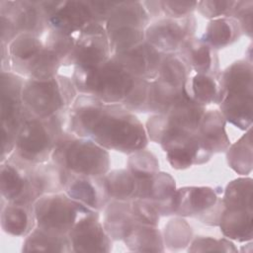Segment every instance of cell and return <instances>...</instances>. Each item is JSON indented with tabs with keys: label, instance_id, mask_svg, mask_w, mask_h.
I'll return each mask as SVG.
<instances>
[{
	"label": "cell",
	"instance_id": "ab89813d",
	"mask_svg": "<svg viewBox=\"0 0 253 253\" xmlns=\"http://www.w3.org/2000/svg\"><path fill=\"white\" fill-rule=\"evenodd\" d=\"M191 252H205V251H221V252H234L236 248L233 243L227 239H215L212 237H198L189 247Z\"/></svg>",
	"mask_w": 253,
	"mask_h": 253
},
{
	"label": "cell",
	"instance_id": "f546056e",
	"mask_svg": "<svg viewBox=\"0 0 253 253\" xmlns=\"http://www.w3.org/2000/svg\"><path fill=\"white\" fill-rule=\"evenodd\" d=\"M23 251H50V252H71V245L67 234H60L36 226L26 236L23 243Z\"/></svg>",
	"mask_w": 253,
	"mask_h": 253
},
{
	"label": "cell",
	"instance_id": "7c38bea8",
	"mask_svg": "<svg viewBox=\"0 0 253 253\" xmlns=\"http://www.w3.org/2000/svg\"><path fill=\"white\" fill-rule=\"evenodd\" d=\"M47 26L66 35L75 36L96 23L88 0L41 1Z\"/></svg>",
	"mask_w": 253,
	"mask_h": 253
},
{
	"label": "cell",
	"instance_id": "603a6c76",
	"mask_svg": "<svg viewBox=\"0 0 253 253\" xmlns=\"http://www.w3.org/2000/svg\"><path fill=\"white\" fill-rule=\"evenodd\" d=\"M225 122L218 110H206L199 126L198 133L204 145L212 154L223 152L230 145Z\"/></svg>",
	"mask_w": 253,
	"mask_h": 253
},
{
	"label": "cell",
	"instance_id": "8fae6325",
	"mask_svg": "<svg viewBox=\"0 0 253 253\" xmlns=\"http://www.w3.org/2000/svg\"><path fill=\"white\" fill-rule=\"evenodd\" d=\"M33 165L13 154L1 162V198L5 202L35 204L41 198L33 180Z\"/></svg>",
	"mask_w": 253,
	"mask_h": 253
},
{
	"label": "cell",
	"instance_id": "6da1fadb",
	"mask_svg": "<svg viewBox=\"0 0 253 253\" xmlns=\"http://www.w3.org/2000/svg\"><path fill=\"white\" fill-rule=\"evenodd\" d=\"M68 129L107 150L126 154L144 149L148 142L145 127L131 111L84 94L77 96L68 112Z\"/></svg>",
	"mask_w": 253,
	"mask_h": 253
},
{
	"label": "cell",
	"instance_id": "8992f818",
	"mask_svg": "<svg viewBox=\"0 0 253 253\" xmlns=\"http://www.w3.org/2000/svg\"><path fill=\"white\" fill-rule=\"evenodd\" d=\"M51 160L65 172L92 177L104 176L111 165L107 149L90 138L71 132L59 140Z\"/></svg>",
	"mask_w": 253,
	"mask_h": 253
},
{
	"label": "cell",
	"instance_id": "30bf717a",
	"mask_svg": "<svg viewBox=\"0 0 253 253\" xmlns=\"http://www.w3.org/2000/svg\"><path fill=\"white\" fill-rule=\"evenodd\" d=\"M160 143L172 168L187 169L208 162L212 153L204 145L198 130L166 128L159 136Z\"/></svg>",
	"mask_w": 253,
	"mask_h": 253
},
{
	"label": "cell",
	"instance_id": "1f68e13d",
	"mask_svg": "<svg viewBox=\"0 0 253 253\" xmlns=\"http://www.w3.org/2000/svg\"><path fill=\"white\" fill-rule=\"evenodd\" d=\"M191 72V68L178 52L164 54L158 75L155 79L168 87L184 90Z\"/></svg>",
	"mask_w": 253,
	"mask_h": 253
},
{
	"label": "cell",
	"instance_id": "e575fe53",
	"mask_svg": "<svg viewBox=\"0 0 253 253\" xmlns=\"http://www.w3.org/2000/svg\"><path fill=\"white\" fill-rule=\"evenodd\" d=\"M75 36L66 35L48 28L42 35V41L44 45L58 56L62 65H72Z\"/></svg>",
	"mask_w": 253,
	"mask_h": 253
},
{
	"label": "cell",
	"instance_id": "836d02e7",
	"mask_svg": "<svg viewBox=\"0 0 253 253\" xmlns=\"http://www.w3.org/2000/svg\"><path fill=\"white\" fill-rule=\"evenodd\" d=\"M252 179L238 178L231 181L221 199L223 209H252Z\"/></svg>",
	"mask_w": 253,
	"mask_h": 253
},
{
	"label": "cell",
	"instance_id": "cb8c5ba5",
	"mask_svg": "<svg viewBox=\"0 0 253 253\" xmlns=\"http://www.w3.org/2000/svg\"><path fill=\"white\" fill-rule=\"evenodd\" d=\"M104 183L111 201L131 202L138 200L140 183L127 169H119L107 172Z\"/></svg>",
	"mask_w": 253,
	"mask_h": 253
},
{
	"label": "cell",
	"instance_id": "d590c367",
	"mask_svg": "<svg viewBox=\"0 0 253 253\" xmlns=\"http://www.w3.org/2000/svg\"><path fill=\"white\" fill-rule=\"evenodd\" d=\"M127 170L136 179H149L159 172V162L151 152L141 149L130 154Z\"/></svg>",
	"mask_w": 253,
	"mask_h": 253
},
{
	"label": "cell",
	"instance_id": "7402d4cb",
	"mask_svg": "<svg viewBox=\"0 0 253 253\" xmlns=\"http://www.w3.org/2000/svg\"><path fill=\"white\" fill-rule=\"evenodd\" d=\"M150 21V15L142 2L121 1L105 24L107 33L122 29L145 30Z\"/></svg>",
	"mask_w": 253,
	"mask_h": 253
},
{
	"label": "cell",
	"instance_id": "9a60e30c",
	"mask_svg": "<svg viewBox=\"0 0 253 253\" xmlns=\"http://www.w3.org/2000/svg\"><path fill=\"white\" fill-rule=\"evenodd\" d=\"M0 16L9 19L19 35L42 37L48 29L41 1H0Z\"/></svg>",
	"mask_w": 253,
	"mask_h": 253
},
{
	"label": "cell",
	"instance_id": "d6986e66",
	"mask_svg": "<svg viewBox=\"0 0 253 253\" xmlns=\"http://www.w3.org/2000/svg\"><path fill=\"white\" fill-rule=\"evenodd\" d=\"M221 203L215 190L210 187H184L177 189L172 214L201 218Z\"/></svg>",
	"mask_w": 253,
	"mask_h": 253
},
{
	"label": "cell",
	"instance_id": "b9f144b4",
	"mask_svg": "<svg viewBox=\"0 0 253 253\" xmlns=\"http://www.w3.org/2000/svg\"><path fill=\"white\" fill-rule=\"evenodd\" d=\"M232 18L235 19L242 33L249 37L252 35V20H253V2L252 1H237Z\"/></svg>",
	"mask_w": 253,
	"mask_h": 253
},
{
	"label": "cell",
	"instance_id": "f35d334b",
	"mask_svg": "<svg viewBox=\"0 0 253 253\" xmlns=\"http://www.w3.org/2000/svg\"><path fill=\"white\" fill-rule=\"evenodd\" d=\"M130 210L133 218L143 224L157 226L159 222V212L156 208L144 200H134L130 202Z\"/></svg>",
	"mask_w": 253,
	"mask_h": 253
},
{
	"label": "cell",
	"instance_id": "277c9868",
	"mask_svg": "<svg viewBox=\"0 0 253 253\" xmlns=\"http://www.w3.org/2000/svg\"><path fill=\"white\" fill-rule=\"evenodd\" d=\"M252 63L240 59L220 72V113L233 126L248 129L252 124Z\"/></svg>",
	"mask_w": 253,
	"mask_h": 253
},
{
	"label": "cell",
	"instance_id": "83f0119b",
	"mask_svg": "<svg viewBox=\"0 0 253 253\" xmlns=\"http://www.w3.org/2000/svg\"><path fill=\"white\" fill-rule=\"evenodd\" d=\"M241 33L238 22L232 17L217 18L209 22L201 40L216 50L234 42Z\"/></svg>",
	"mask_w": 253,
	"mask_h": 253
},
{
	"label": "cell",
	"instance_id": "ba28073f",
	"mask_svg": "<svg viewBox=\"0 0 253 253\" xmlns=\"http://www.w3.org/2000/svg\"><path fill=\"white\" fill-rule=\"evenodd\" d=\"M37 226L67 234L84 216L97 211L73 200L64 192L46 194L34 204Z\"/></svg>",
	"mask_w": 253,
	"mask_h": 253
},
{
	"label": "cell",
	"instance_id": "4dcf8cb0",
	"mask_svg": "<svg viewBox=\"0 0 253 253\" xmlns=\"http://www.w3.org/2000/svg\"><path fill=\"white\" fill-rule=\"evenodd\" d=\"M34 184L42 196L63 192L65 171L52 160L34 164L32 168Z\"/></svg>",
	"mask_w": 253,
	"mask_h": 253
},
{
	"label": "cell",
	"instance_id": "ac0fdd59",
	"mask_svg": "<svg viewBox=\"0 0 253 253\" xmlns=\"http://www.w3.org/2000/svg\"><path fill=\"white\" fill-rule=\"evenodd\" d=\"M63 192L73 200L97 211L104 210L111 201L103 176L92 177L65 172Z\"/></svg>",
	"mask_w": 253,
	"mask_h": 253
},
{
	"label": "cell",
	"instance_id": "5b68a950",
	"mask_svg": "<svg viewBox=\"0 0 253 253\" xmlns=\"http://www.w3.org/2000/svg\"><path fill=\"white\" fill-rule=\"evenodd\" d=\"M77 93L72 79L60 74L48 79H26L22 91L26 117L49 119L66 114Z\"/></svg>",
	"mask_w": 253,
	"mask_h": 253
},
{
	"label": "cell",
	"instance_id": "8d00e7d4",
	"mask_svg": "<svg viewBox=\"0 0 253 253\" xmlns=\"http://www.w3.org/2000/svg\"><path fill=\"white\" fill-rule=\"evenodd\" d=\"M191 238V226L186 222V220L176 217L169 220L167 225H165L164 241L171 250L183 249L189 244Z\"/></svg>",
	"mask_w": 253,
	"mask_h": 253
},
{
	"label": "cell",
	"instance_id": "d6a6232c",
	"mask_svg": "<svg viewBox=\"0 0 253 253\" xmlns=\"http://www.w3.org/2000/svg\"><path fill=\"white\" fill-rule=\"evenodd\" d=\"M227 161L230 168L241 175H246L252 169V137L251 127L235 143L227 148Z\"/></svg>",
	"mask_w": 253,
	"mask_h": 253
},
{
	"label": "cell",
	"instance_id": "4fadbf2b",
	"mask_svg": "<svg viewBox=\"0 0 253 253\" xmlns=\"http://www.w3.org/2000/svg\"><path fill=\"white\" fill-rule=\"evenodd\" d=\"M196 19L190 15L181 19L163 18L145 29V41L163 54L179 52L184 43L194 37Z\"/></svg>",
	"mask_w": 253,
	"mask_h": 253
},
{
	"label": "cell",
	"instance_id": "44dd1931",
	"mask_svg": "<svg viewBox=\"0 0 253 253\" xmlns=\"http://www.w3.org/2000/svg\"><path fill=\"white\" fill-rule=\"evenodd\" d=\"M37 226L34 204L1 205V227L13 236H27Z\"/></svg>",
	"mask_w": 253,
	"mask_h": 253
},
{
	"label": "cell",
	"instance_id": "7a4b0ae2",
	"mask_svg": "<svg viewBox=\"0 0 253 253\" xmlns=\"http://www.w3.org/2000/svg\"><path fill=\"white\" fill-rule=\"evenodd\" d=\"M72 81L79 94L105 103L124 105L135 86L136 79L112 56L97 65L74 67Z\"/></svg>",
	"mask_w": 253,
	"mask_h": 253
},
{
	"label": "cell",
	"instance_id": "9c48e42d",
	"mask_svg": "<svg viewBox=\"0 0 253 253\" xmlns=\"http://www.w3.org/2000/svg\"><path fill=\"white\" fill-rule=\"evenodd\" d=\"M26 79L1 71V162L13 152L18 131L26 119L22 91Z\"/></svg>",
	"mask_w": 253,
	"mask_h": 253
},
{
	"label": "cell",
	"instance_id": "d4e9b609",
	"mask_svg": "<svg viewBox=\"0 0 253 253\" xmlns=\"http://www.w3.org/2000/svg\"><path fill=\"white\" fill-rule=\"evenodd\" d=\"M219 75L220 72L216 75L200 73L190 75L185 84L187 95L203 107L218 104L221 94Z\"/></svg>",
	"mask_w": 253,
	"mask_h": 253
},
{
	"label": "cell",
	"instance_id": "4316f807",
	"mask_svg": "<svg viewBox=\"0 0 253 253\" xmlns=\"http://www.w3.org/2000/svg\"><path fill=\"white\" fill-rule=\"evenodd\" d=\"M218 225L225 237L237 241L252 239V209H223Z\"/></svg>",
	"mask_w": 253,
	"mask_h": 253
},
{
	"label": "cell",
	"instance_id": "e0dca14e",
	"mask_svg": "<svg viewBox=\"0 0 253 253\" xmlns=\"http://www.w3.org/2000/svg\"><path fill=\"white\" fill-rule=\"evenodd\" d=\"M68 238L72 252H109L112 247V239L99 220L98 211L80 219L69 231Z\"/></svg>",
	"mask_w": 253,
	"mask_h": 253
},
{
	"label": "cell",
	"instance_id": "5bb4252c",
	"mask_svg": "<svg viewBox=\"0 0 253 253\" xmlns=\"http://www.w3.org/2000/svg\"><path fill=\"white\" fill-rule=\"evenodd\" d=\"M112 56L109 38L104 25L93 23L75 36L72 65L89 67L100 64Z\"/></svg>",
	"mask_w": 253,
	"mask_h": 253
},
{
	"label": "cell",
	"instance_id": "7bdbcfd3",
	"mask_svg": "<svg viewBox=\"0 0 253 253\" xmlns=\"http://www.w3.org/2000/svg\"><path fill=\"white\" fill-rule=\"evenodd\" d=\"M88 3H89L90 8L92 10L95 22L105 26L106 22L108 21V19L112 15L113 11L115 10V8L117 7L119 2L88 0Z\"/></svg>",
	"mask_w": 253,
	"mask_h": 253
},
{
	"label": "cell",
	"instance_id": "f1b7e54d",
	"mask_svg": "<svg viewBox=\"0 0 253 253\" xmlns=\"http://www.w3.org/2000/svg\"><path fill=\"white\" fill-rule=\"evenodd\" d=\"M131 251L162 252L163 237L157 226L135 222L123 239Z\"/></svg>",
	"mask_w": 253,
	"mask_h": 253
},
{
	"label": "cell",
	"instance_id": "52a82bcc",
	"mask_svg": "<svg viewBox=\"0 0 253 253\" xmlns=\"http://www.w3.org/2000/svg\"><path fill=\"white\" fill-rule=\"evenodd\" d=\"M11 72L25 79H48L58 74L62 65L58 56L42 39L30 34L19 35L9 45Z\"/></svg>",
	"mask_w": 253,
	"mask_h": 253
},
{
	"label": "cell",
	"instance_id": "3957f363",
	"mask_svg": "<svg viewBox=\"0 0 253 253\" xmlns=\"http://www.w3.org/2000/svg\"><path fill=\"white\" fill-rule=\"evenodd\" d=\"M67 132H70L68 113L49 119L26 117L11 154L31 164L47 162L51 160L57 143Z\"/></svg>",
	"mask_w": 253,
	"mask_h": 253
},
{
	"label": "cell",
	"instance_id": "74e56055",
	"mask_svg": "<svg viewBox=\"0 0 253 253\" xmlns=\"http://www.w3.org/2000/svg\"><path fill=\"white\" fill-rule=\"evenodd\" d=\"M237 1L231 0H205L198 1L197 8L203 17L213 20L223 17H232Z\"/></svg>",
	"mask_w": 253,
	"mask_h": 253
},
{
	"label": "cell",
	"instance_id": "ffe728a7",
	"mask_svg": "<svg viewBox=\"0 0 253 253\" xmlns=\"http://www.w3.org/2000/svg\"><path fill=\"white\" fill-rule=\"evenodd\" d=\"M192 71L200 74L219 73L216 50L198 38L188 40L178 52Z\"/></svg>",
	"mask_w": 253,
	"mask_h": 253
},
{
	"label": "cell",
	"instance_id": "484cf974",
	"mask_svg": "<svg viewBox=\"0 0 253 253\" xmlns=\"http://www.w3.org/2000/svg\"><path fill=\"white\" fill-rule=\"evenodd\" d=\"M104 211L103 226L111 239L123 240L129 228L137 222L132 216L130 202L110 201Z\"/></svg>",
	"mask_w": 253,
	"mask_h": 253
},
{
	"label": "cell",
	"instance_id": "2e32d148",
	"mask_svg": "<svg viewBox=\"0 0 253 253\" xmlns=\"http://www.w3.org/2000/svg\"><path fill=\"white\" fill-rule=\"evenodd\" d=\"M163 56V53L146 41L112 55L130 75L147 81H152L157 77Z\"/></svg>",
	"mask_w": 253,
	"mask_h": 253
},
{
	"label": "cell",
	"instance_id": "60d3db41",
	"mask_svg": "<svg viewBox=\"0 0 253 253\" xmlns=\"http://www.w3.org/2000/svg\"><path fill=\"white\" fill-rule=\"evenodd\" d=\"M198 1H160L161 11L167 18L181 19L192 15Z\"/></svg>",
	"mask_w": 253,
	"mask_h": 253
}]
</instances>
